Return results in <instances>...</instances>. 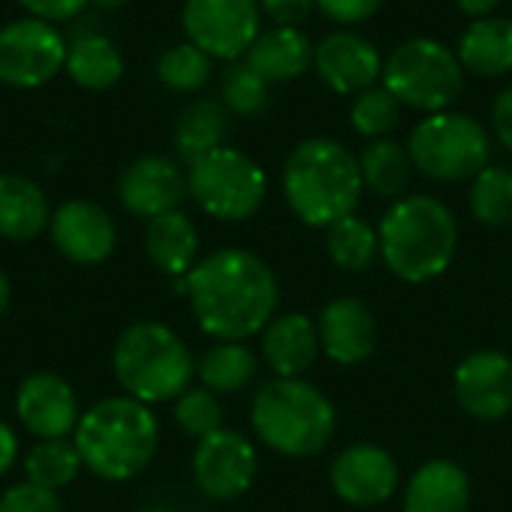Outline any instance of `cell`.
<instances>
[{"mask_svg":"<svg viewBox=\"0 0 512 512\" xmlns=\"http://www.w3.org/2000/svg\"><path fill=\"white\" fill-rule=\"evenodd\" d=\"M183 282L198 327L219 342H246L276 318V273L249 249H216Z\"/></svg>","mask_w":512,"mask_h":512,"instance_id":"6da1fadb","label":"cell"},{"mask_svg":"<svg viewBox=\"0 0 512 512\" xmlns=\"http://www.w3.org/2000/svg\"><path fill=\"white\" fill-rule=\"evenodd\" d=\"M84 468L105 483L135 480L159 450V420L132 396H108L90 405L72 432Z\"/></svg>","mask_w":512,"mask_h":512,"instance_id":"7a4b0ae2","label":"cell"},{"mask_svg":"<svg viewBox=\"0 0 512 512\" xmlns=\"http://www.w3.org/2000/svg\"><path fill=\"white\" fill-rule=\"evenodd\" d=\"M378 237L387 270L408 285H426L450 270L459 246V222L432 195H402L384 213Z\"/></svg>","mask_w":512,"mask_h":512,"instance_id":"3957f363","label":"cell"},{"mask_svg":"<svg viewBox=\"0 0 512 512\" xmlns=\"http://www.w3.org/2000/svg\"><path fill=\"white\" fill-rule=\"evenodd\" d=\"M363 189L357 156L336 138H309L297 144L282 168L285 201L291 213L312 228H330L351 216Z\"/></svg>","mask_w":512,"mask_h":512,"instance_id":"277c9868","label":"cell"},{"mask_svg":"<svg viewBox=\"0 0 512 512\" xmlns=\"http://www.w3.org/2000/svg\"><path fill=\"white\" fill-rule=\"evenodd\" d=\"M111 369L120 390L144 405L177 402L195 378L189 345L159 321L129 324L114 342Z\"/></svg>","mask_w":512,"mask_h":512,"instance_id":"5b68a950","label":"cell"},{"mask_svg":"<svg viewBox=\"0 0 512 512\" xmlns=\"http://www.w3.org/2000/svg\"><path fill=\"white\" fill-rule=\"evenodd\" d=\"M252 429L264 447L309 459L333 441L336 408L306 378H273L252 399Z\"/></svg>","mask_w":512,"mask_h":512,"instance_id":"8992f818","label":"cell"},{"mask_svg":"<svg viewBox=\"0 0 512 512\" xmlns=\"http://www.w3.org/2000/svg\"><path fill=\"white\" fill-rule=\"evenodd\" d=\"M381 84L423 114L447 111L465 90V66L453 48L432 36H414L399 42L384 60Z\"/></svg>","mask_w":512,"mask_h":512,"instance_id":"52a82bcc","label":"cell"},{"mask_svg":"<svg viewBox=\"0 0 512 512\" xmlns=\"http://www.w3.org/2000/svg\"><path fill=\"white\" fill-rule=\"evenodd\" d=\"M411 162L420 174L441 183L474 180L492 159L486 126L459 111L426 114L408 138Z\"/></svg>","mask_w":512,"mask_h":512,"instance_id":"ba28073f","label":"cell"},{"mask_svg":"<svg viewBox=\"0 0 512 512\" xmlns=\"http://www.w3.org/2000/svg\"><path fill=\"white\" fill-rule=\"evenodd\" d=\"M192 201L219 222H246L267 201L264 168L237 147H219L189 165Z\"/></svg>","mask_w":512,"mask_h":512,"instance_id":"9c48e42d","label":"cell"},{"mask_svg":"<svg viewBox=\"0 0 512 512\" xmlns=\"http://www.w3.org/2000/svg\"><path fill=\"white\" fill-rule=\"evenodd\" d=\"M69 42L51 21L24 15L0 27V84L36 90L66 69Z\"/></svg>","mask_w":512,"mask_h":512,"instance_id":"30bf717a","label":"cell"},{"mask_svg":"<svg viewBox=\"0 0 512 512\" xmlns=\"http://www.w3.org/2000/svg\"><path fill=\"white\" fill-rule=\"evenodd\" d=\"M183 30L213 60H240L261 33L258 0H186Z\"/></svg>","mask_w":512,"mask_h":512,"instance_id":"8fae6325","label":"cell"},{"mask_svg":"<svg viewBox=\"0 0 512 512\" xmlns=\"http://www.w3.org/2000/svg\"><path fill=\"white\" fill-rule=\"evenodd\" d=\"M255 474H258L255 444L234 429H219L201 438L192 453L195 486L210 501H234L246 495L255 483Z\"/></svg>","mask_w":512,"mask_h":512,"instance_id":"7c38bea8","label":"cell"},{"mask_svg":"<svg viewBox=\"0 0 512 512\" xmlns=\"http://www.w3.org/2000/svg\"><path fill=\"white\" fill-rule=\"evenodd\" d=\"M54 249L81 267H96L108 261L117 249V225L111 213L87 198L63 201L48 222Z\"/></svg>","mask_w":512,"mask_h":512,"instance_id":"4fadbf2b","label":"cell"},{"mask_svg":"<svg viewBox=\"0 0 512 512\" xmlns=\"http://www.w3.org/2000/svg\"><path fill=\"white\" fill-rule=\"evenodd\" d=\"M189 195V177L186 171L171 159L159 153L138 156L117 180V198L126 207V213L138 219H156L168 210H180V204Z\"/></svg>","mask_w":512,"mask_h":512,"instance_id":"5bb4252c","label":"cell"},{"mask_svg":"<svg viewBox=\"0 0 512 512\" xmlns=\"http://www.w3.org/2000/svg\"><path fill=\"white\" fill-rule=\"evenodd\" d=\"M15 417L39 441L69 438L78 426V399L72 384L57 372H33L15 390Z\"/></svg>","mask_w":512,"mask_h":512,"instance_id":"9a60e30c","label":"cell"},{"mask_svg":"<svg viewBox=\"0 0 512 512\" xmlns=\"http://www.w3.org/2000/svg\"><path fill=\"white\" fill-rule=\"evenodd\" d=\"M453 390L465 414L474 420H504L512 411V357L492 348L468 354L456 366Z\"/></svg>","mask_w":512,"mask_h":512,"instance_id":"2e32d148","label":"cell"},{"mask_svg":"<svg viewBox=\"0 0 512 512\" xmlns=\"http://www.w3.org/2000/svg\"><path fill=\"white\" fill-rule=\"evenodd\" d=\"M330 486L336 498L351 507H378L393 498L399 486V465L378 444H351L336 456Z\"/></svg>","mask_w":512,"mask_h":512,"instance_id":"e0dca14e","label":"cell"},{"mask_svg":"<svg viewBox=\"0 0 512 512\" xmlns=\"http://www.w3.org/2000/svg\"><path fill=\"white\" fill-rule=\"evenodd\" d=\"M312 66L333 93L357 96L381 81L384 57L366 36L354 30H336V33H327L315 45Z\"/></svg>","mask_w":512,"mask_h":512,"instance_id":"ac0fdd59","label":"cell"},{"mask_svg":"<svg viewBox=\"0 0 512 512\" xmlns=\"http://www.w3.org/2000/svg\"><path fill=\"white\" fill-rule=\"evenodd\" d=\"M321 351L339 366H360L375 354L378 321L357 297H336L318 315Z\"/></svg>","mask_w":512,"mask_h":512,"instance_id":"d6986e66","label":"cell"},{"mask_svg":"<svg viewBox=\"0 0 512 512\" xmlns=\"http://www.w3.org/2000/svg\"><path fill=\"white\" fill-rule=\"evenodd\" d=\"M321 354L318 324L309 315H279L264 327L261 357L276 378H303Z\"/></svg>","mask_w":512,"mask_h":512,"instance_id":"ffe728a7","label":"cell"},{"mask_svg":"<svg viewBox=\"0 0 512 512\" xmlns=\"http://www.w3.org/2000/svg\"><path fill=\"white\" fill-rule=\"evenodd\" d=\"M246 63L270 84L294 81L315 63V42L300 27H270L246 51Z\"/></svg>","mask_w":512,"mask_h":512,"instance_id":"44dd1931","label":"cell"},{"mask_svg":"<svg viewBox=\"0 0 512 512\" xmlns=\"http://www.w3.org/2000/svg\"><path fill=\"white\" fill-rule=\"evenodd\" d=\"M198 246V228L183 210H168L150 219L144 228V249L150 264L171 279L189 276V270L198 264Z\"/></svg>","mask_w":512,"mask_h":512,"instance_id":"7402d4cb","label":"cell"},{"mask_svg":"<svg viewBox=\"0 0 512 512\" xmlns=\"http://www.w3.org/2000/svg\"><path fill=\"white\" fill-rule=\"evenodd\" d=\"M471 477L450 459L426 462L405 489V512H468Z\"/></svg>","mask_w":512,"mask_h":512,"instance_id":"603a6c76","label":"cell"},{"mask_svg":"<svg viewBox=\"0 0 512 512\" xmlns=\"http://www.w3.org/2000/svg\"><path fill=\"white\" fill-rule=\"evenodd\" d=\"M51 222V204L39 183L21 174H0V237L12 243L36 240Z\"/></svg>","mask_w":512,"mask_h":512,"instance_id":"cb8c5ba5","label":"cell"},{"mask_svg":"<svg viewBox=\"0 0 512 512\" xmlns=\"http://www.w3.org/2000/svg\"><path fill=\"white\" fill-rule=\"evenodd\" d=\"M465 72L480 78H501L512 72V18L489 15L465 27L456 48Z\"/></svg>","mask_w":512,"mask_h":512,"instance_id":"d4e9b609","label":"cell"},{"mask_svg":"<svg viewBox=\"0 0 512 512\" xmlns=\"http://www.w3.org/2000/svg\"><path fill=\"white\" fill-rule=\"evenodd\" d=\"M63 72L81 90H111L123 78V54L105 33H81L69 42Z\"/></svg>","mask_w":512,"mask_h":512,"instance_id":"484cf974","label":"cell"},{"mask_svg":"<svg viewBox=\"0 0 512 512\" xmlns=\"http://www.w3.org/2000/svg\"><path fill=\"white\" fill-rule=\"evenodd\" d=\"M228 138V108L219 99H195L177 120L174 150L183 165L225 147Z\"/></svg>","mask_w":512,"mask_h":512,"instance_id":"4316f807","label":"cell"},{"mask_svg":"<svg viewBox=\"0 0 512 512\" xmlns=\"http://www.w3.org/2000/svg\"><path fill=\"white\" fill-rule=\"evenodd\" d=\"M360 162V174H363V186L372 189L381 198H402L408 183H411V153L408 147L396 144L393 138H375L363 147V153L357 156Z\"/></svg>","mask_w":512,"mask_h":512,"instance_id":"83f0119b","label":"cell"},{"mask_svg":"<svg viewBox=\"0 0 512 512\" xmlns=\"http://www.w3.org/2000/svg\"><path fill=\"white\" fill-rule=\"evenodd\" d=\"M255 372H258V357L243 342H219L195 366V375L201 378V384L213 390L216 396H231V393L246 390Z\"/></svg>","mask_w":512,"mask_h":512,"instance_id":"f1b7e54d","label":"cell"},{"mask_svg":"<svg viewBox=\"0 0 512 512\" xmlns=\"http://www.w3.org/2000/svg\"><path fill=\"white\" fill-rule=\"evenodd\" d=\"M81 468H84V462H81V453L72 438L36 441L24 456L27 483L39 486V489H51V492L66 489L81 474Z\"/></svg>","mask_w":512,"mask_h":512,"instance_id":"f546056e","label":"cell"},{"mask_svg":"<svg viewBox=\"0 0 512 512\" xmlns=\"http://www.w3.org/2000/svg\"><path fill=\"white\" fill-rule=\"evenodd\" d=\"M327 255L339 270L363 273L381 258V237L366 219L351 213L327 228Z\"/></svg>","mask_w":512,"mask_h":512,"instance_id":"4dcf8cb0","label":"cell"},{"mask_svg":"<svg viewBox=\"0 0 512 512\" xmlns=\"http://www.w3.org/2000/svg\"><path fill=\"white\" fill-rule=\"evenodd\" d=\"M156 78L174 90V93H198L210 84L213 78V57L204 54L198 45L177 42L171 48H165L156 60Z\"/></svg>","mask_w":512,"mask_h":512,"instance_id":"1f68e13d","label":"cell"},{"mask_svg":"<svg viewBox=\"0 0 512 512\" xmlns=\"http://www.w3.org/2000/svg\"><path fill=\"white\" fill-rule=\"evenodd\" d=\"M471 213L480 225L504 228L512 225V171L504 165H486L471 180L468 195Z\"/></svg>","mask_w":512,"mask_h":512,"instance_id":"d6a6232c","label":"cell"},{"mask_svg":"<svg viewBox=\"0 0 512 512\" xmlns=\"http://www.w3.org/2000/svg\"><path fill=\"white\" fill-rule=\"evenodd\" d=\"M399 117H402V105L384 84H375V87L357 93L351 102V126L357 135H363L369 141L387 138L399 126Z\"/></svg>","mask_w":512,"mask_h":512,"instance_id":"836d02e7","label":"cell"},{"mask_svg":"<svg viewBox=\"0 0 512 512\" xmlns=\"http://www.w3.org/2000/svg\"><path fill=\"white\" fill-rule=\"evenodd\" d=\"M222 105L231 114L255 117L270 105V81H264L246 60H234L222 75Z\"/></svg>","mask_w":512,"mask_h":512,"instance_id":"e575fe53","label":"cell"},{"mask_svg":"<svg viewBox=\"0 0 512 512\" xmlns=\"http://www.w3.org/2000/svg\"><path fill=\"white\" fill-rule=\"evenodd\" d=\"M174 420H177L180 432L189 435V438H195V441H201V438H207V435L225 429V426H222V420H225L222 402H219V396H216L213 390H207V387H189V390L174 402Z\"/></svg>","mask_w":512,"mask_h":512,"instance_id":"d590c367","label":"cell"},{"mask_svg":"<svg viewBox=\"0 0 512 512\" xmlns=\"http://www.w3.org/2000/svg\"><path fill=\"white\" fill-rule=\"evenodd\" d=\"M0 512H63V501L51 489L18 483L0 495Z\"/></svg>","mask_w":512,"mask_h":512,"instance_id":"8d00e7d4","label":"cell"},{"mask_svg":"<svg viewBox=\"0 0 512 512\" xmlns=\"http://www.w3.org/2000/svg\"><path fill=\"white\" fill-rule=\"evenodd\" d=\"M381 6L384 0H315V9H321L330 21L345 24V27L369 21Z\"/></svg>","mask_w":512,"mask_h":512,"instance_id":"74e56055","label":"cell"},{"mask_svg":"<svg viewBox=\"0 0 512 512\" xmlns=\"http://www.w3.org/2000/svg\"><path fill=\"white\" fill-rule=\"evenodd\" d=\"M18 3L27 9V15L51 21V24L72 21L90 6V0H18Z\"/></svg>","mask_w":512,"mask_h":512,"instance_id":"f35d334b","label":"cell"},{"mask_svg":"<svg viewBox=\"0 0 512 512\" xmlns=\"http://www.w3.org/2000/svg\"><path fill=\"white\" fill-rule=\"evenodd\" d=\"M258 3H261V12L276 27H297L315 9V0H258Z\"/></svg>","mask_w":512,"mask_h":512,"instance_id":"ab89813d","label":"cell"},{"mask_svg":"<svg viewBox=\"0 0 512 512\" xmlns=\"http://www.w3.org/2000/svg\"><path fill=\"white\" fill-rule=\"evenodd\" d=\"M492 129L495 138L512 153V87H504L492 102Z\"/></svg>","mask_w":512,"mask_h":512,"instance_id":"60d3db41","label":"cell"},{"mask_svg":"<svg viewBox=\"0 0 512 512\" xmlns=\"http://www.w3.org/2000/svg\"><path fill=\"white\" fill-rule=\"evenodd\" d=\"M15 459H18V438H15V432L0 420V477L15 465Z\"/></svg>","mask_w":512,"mask_h":512,"instance_id":"b9f144b4","label":"cell"},{"mask_svg":"<svg viewBox=\"0 0 512 512\" xmlns=\"http://www.w3.org/2000/svg\"><path fill=\"white\" fill-rule=\"evenodd\" d=\"M498 3H501V0H456V6H459L465 15H471L474 21H477V18H489V15L498 9Z\"/></svg>","mask_w":512,"mask_h":512,"instance_id":"7bdbcfd3","label":"cell"},{"mask_svg":"<svg viewBox=\"0 0 512 512\" xmlns=\"http://www.w3.org/2000/svg\"><path fill=\"white\" fill-rule=\"evenodd\" d=\"M9 300H12V285H9V276H6V273L0 270V315L6 312Z\"/></svg>","mask_w":512,"mask_h":512,"instance_id":"ee69618b","label":"cell"},{"mask_svg":"<svg viewBox=\"0 0 512 512\" xmlns=\"http://www.w3.org/2000/svg\"><path fill=\"white\" fill-rule=\"evenodd\" d=\"M93 6H99V9H120V6H126L129 0H90Z\"/></svg>","mask_w":512,"mask_h":512,"instance_id":"f6af8a7d","label":"cell"}]
</instances>
